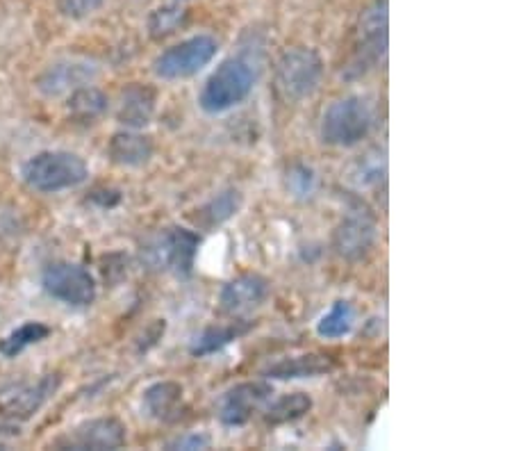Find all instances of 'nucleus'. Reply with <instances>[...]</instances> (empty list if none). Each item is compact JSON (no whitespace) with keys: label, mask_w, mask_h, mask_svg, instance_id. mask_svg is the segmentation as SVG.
Segmentation results:
<instances>
[{"label":"nucleus","mask_w":512,"mask_h":451,"mask_svg":"<svg viewBox=\"0 0 512 451\" xmlns=\"http://www.w3.org/2000/svg\"><path fill=\"white\" fill-rule=\"evenodd\" d=\"M255 69L249 57H228L205 80L198 105L208 114H224L244 103L255 85Z\"/></svg>","instance_id":"1"},{"label":"nucleus","mask_w":512,"mask_h":451,"mask_svg":"<svg viewBox=\"0 0 512 451\" xmlns=\"http://www.w3.org/2000/svg\"><path fill=\"white\" fill-rule=\"evenodd\" d=\"M21 176L30 190L55 194L78 187L87 180V162L69 151H41L23 162Z\"/></svg>","instance_id":"2"},{"label":"nucleus","mask_w":512,"mask_h":451,"mask_svg":"<svg viewBox=\"0 0 512 451\" xmlns=\"http://www.w3.org/2000/svg\"><path fill=\"white\" fill-rule=\"evenodd\" d=\"M376 114L367 98L362 96H344L328 105L321 117V142L337 149H351L367 139L374 128Z\"/></svg>","instance_id":"3"},{"label":"nucleus","mask_w":512,"mask_h":451,"mask_svg":"<svg viewBox=\"0 0 512 451\" xmlns=\"http://www.w3.org/2000/svg\"><path fill=\"white\" fill-rule=\"evenodd\" d=\"M324 60L315 48H289L276 62V92L285 103H301L317 92Z\"/></svg>","instance_id":"4"},{"label":"nucleus","mask_w":512,"mask_h":451,"mask_svg":"<svg viewBox=\"0 0 512 451\" xmlns=\"http://www.w3.org/2000/svg\"><path fill=\"white\" fill-rule=\"evenodd\" d=\"M387 0H374L365 7L358 21V41H355L353 57L346 67V78H360L376 69L387 55Z\"/></svg>","instance_id":"5"},{"label":"nucleus","mask_w":512,"mask_h":451,"mask_svg":"<svg viewBox=\"0 0 512 451\" xmlns=\"http://www.w3.org/2000/svg\"><path fill=\"white\" fill-rule=\"evenodd\" d=\"M201 235L189 231V228L173 226L162 231L142 249V260L146 267L158 269V272H173L178 276H189L194 269Z\"/></svg>","instance_id":"6"},{"label":"nucleus","mask_w":512,"mask_h":451,"mask_svg":"<svg viewBox=\"0 0 512 451\" xmlns=\"http://www.w3.org/2000/svg\"><path fill=\"white\" fill-rule=\"evenodd\" d=\"M219 53V41L212 35H196L162 51L153 62L155 76L162 80H185L203 71Z\"/></svg>","instance_id":"7"},{"label":"nucleus","mask_w":512,"mask_h":451,"mask_svg":"<svg viewBox=\"0 0 512 451\" xmlns=\"http://www.w3.org/2000/svg\"><path fill=\"white\" fill-rule=\"evenodd\" d=\"M41 285L66 306L87 308L96 301V278L76 262H51L41 274Z\"/></svg>","instance_id":"8"},{"label":"nucleus","mask_w":512,"mask_h":451,"mask_svg":"<svg viewBox=\"0 0 512 451\" xmlns=\"http://www.w3.org/2000/svg\"><path fill=\"white\" fill-rule=\"evenodd\" d=\"M60 374H46L37 383H12L0 390V415L16 422H26L35 417L57 388H60Z\"/></svg>","instance_id":"9"},{"label":"nucleus","mask_w":512,"mask_h":451,"mask_svg":"<svg viewBox=\"0 0 512 451\" xmlns=\"http://www.w3.org/2000/svg\"><path fill=\"white\" fill-rule=\"evenodd\" d=\"M376 219L365 210H351L337 224L333 233V249L340 258L349 262L365 260L376 244Z\"/></svg>","instance_id":"10"},{"label":"nucleus","mask_w":512,"mask_h":451,"mask_svg":"<svg viewBox=\"0 0 512 451\" xmlns=\"http://www.w3.org/2000/svg\"><path fill=\"white\" fill-rule=\"evenodd\" d=\"M271 395H274V388L264 381H246L235 385L219 399L217 413L221 424L244 426Z\"/></svg>","instance_id":"11"},{"label":"nucleus","mask_w":512,"mask_h":451,"mask_svg":"<svg viewBox=\"0 0 512 451\" xmlns=\"http://www.w3.org/2000/svg\"><path fill=\"white\" fill-rule=\"evenodd\" d=\"M98 76V67L87 60H62L48 67L37 78V89L46 98H60L64 94L89 85Z\"/></svg>","instance_id":"12"},{"label":"nucleus","mask_w":512,"mask_h":451,"mask_svg":"<svg viewBox=\"0 0 512 451\" xmlns=\"http://www.w3.org/2000/svg\"><path fill=\"white\" fill-rule=\"evenodd\" d=\"M126 424L117 417H96V420L82 422L71 431L66 438V447L71 449H94V451H110L121 449L126 445L128 433Z\"/></svg>","instance_id":"13"},{"label":"nucleus","mask_w":512,"mask_h":451,"mask_svg":"<svg viewBox=\"0 0 512 451\" xmlns=\"http://www.w3.org/2000/svg\"><path fill=\"white\" fill-rule=\"evenodd\" d=\"M271 285L260 274H239L233 281H228L221 290V308L228 315H246L260 308L269 299Z\"/></svg>","instance_id":"14"},{"label":"nucleus","mask_w":512,"mask_h":451,"mask_svg":"<svg viewBox=\"0 0 512 451\" xmlns=\"http://www.w3.org/2000/svg\"><path fill=\"white\" fill-rule=\"evenodd\" d=\"M185 388L176 381H160L144 390V410L158 422H176L183 415Z\"/></svg>","instance_id":"15"},{"label":"nucleus","mask_w":512,"mask_h":451,"mask_svg":"<svg viewBox=\"0 0 512 451\" xmlns=\"http://www.w3.org/2000/svg\"><path fill=\"white\" fill-rule=\"evenodd\" d=\"M107 153H110L112 162L119 164V167L139 169L151 162L155 146L151 137L135 133V130H123V133H117L110 139Z\"/></svg>","instance_id":"16"},{"label":"nucleus","mask_w":512,"mask_h":451,"mask_svg":"<svg viewBox=\"0 0 512 451\" xmlns=\"http://www.w3.org/2000/svg\"><path fill=\"white\" fill-rule=\"evenodd\" d=\"M155 103L158 96L151 87L146 85H130L126 92L121 94V105L117 112V119L130 130H139L151 123L155 114Z\"/></svg>","instance_id":"17"},{"label":"nucleus","mask_w":512,"mask_h":451,"mask_svg":"<svg viewBox=\"0 0 512 451\" xmlns=\"http://www.w3.org/2000/svg\"><path fill=\"white\" fill-rule=\"evenodd\" d=\"M335 363L333 358L326 354H305V356H292L283 358L280 363L271 365L267 369L269 379L292 381V379H315V376H324L333 372Z\"/></svg>","instance_id":"18"},{"label":"nucleus","mask_w":512,"mask_h":451,"mask_svg":"<svg viewBox=\"0 0 512 451\" xmlns=\"http://www.w3.org/2000/svg\"><path fill=\"white\" fill-rule=\"evenodd\" d=\"M253 328V322H233V324H226V326H210L205 328V331L198 335L192 344V356L196 358H203V356H212L221 351L224 347H228L230 342H235L246 335Z\"/></svg>","instance_id":"19"},{"label":"nucleus","mask_w":512,"mask_h":451,"mask_svg":"<svg viewBox=\"0 0 512 451\" xmlns=\"http://www.w3.org/2000/svg\"><path fill=\"white\" fill-rule=\"evenodd\" d=\"M107 108H110V98L92 85H85L76 89V92H71L69 101H66V110L78 121H94L103 117Z\"/></svg>","instance_id":"20"},{"label":"nucleus","mask_w":512,"mask_h":451,"mask_svg":"<svg viewBox=\"0 0 512 451\" xmlns=\"http://www.w3.org/2000/svg\"><path fill=\"white\" fill-rule=\"evenodd\" d=\"M239 208H242V194L237 190H224L205 203L203 208H198L196 221L203 228L221 226L226 224L228 219H233L239 212Z\"/></svg>","instance_id":"21"},{"label":"nucleus","mask_w":512,"mask_h":451,"mask_svg":"<svg viewBox=\"0 0 512 451\" xmlns=\"http://www.w3.org/2000/svg\"><path fill=\"white\" fill-rule=\"evenodd\" d=\"M355 324V308L349 301H335L333 308L317 322V333L319 338L326 340H340L344 335L351 333Z\"/></svg>","instance_id":"22"},{"label":"nucleus","mask_w":512,"mask_h":451,"mask_svg":"<svg viewBox=\"0 0 512 451\" xmlns=\"http://www.w3.org/2000/svg\"><path fill=\"white\" fill-rule=\"evenodd\" d=\"M312 410V399L305 392H292L276 399L267 410H264V420L269 424H287L305 417Z\"/></svg>","instance_id":"23"},{"label":"nucleus","mask_w":512,"mask_h":451,"mask_svg":"<svg viewBox=\"0 0 512 451\" xmlns=\"http://www.w3.org/2000/svg\"><path fill=\"white\" fill-rule=\"evenodd\" d=\"M48 335H51V328H48L46 324L26 322L19 328H14V331L7 335L3 342H0V354L7 358H14V356H19L21 351L32 347V344L46 340Z\"/></svg>","instance_id":"24"},{"label":"nucleus","mask_w":512,"mask_h":451,"mask_svg":"<svg viewBox=\"0 0 512 451\" xmlns=\"http://www.w3.org/2000/svg\"><path fill=\"white\" fill-rule=\"evenodd\" d=\"M187 21V10L183 5L173 3V5H162V7H155V10L148 14V21H146V28H148V35L153 39H164L176 32L183 23Z\"/></svg>","instance_id":"25"},{"label":"nucleus","mask_w":512,"mask_h":451,"mask_svg":"<svg viewBox=\"0 0 512 451\" xmlns=\"http://www.w3.org/2000/svg\"><path fill=\"white\" fill-rule=\"evenodd\" d=\"M285 185H287V192L292 194L294 199H301V201L312 199V196H315V192H317L315 169L308 167V164H303V162L292 164V167L287 169Z\"/></svg>","instance_id":"26"},{"label":"nucleus","mask_w":512,"mask_h":451,"mask_svg":"<svg viewBox=\"0 0 512 451\" xmlns=\"http://www.w3.org/2000/svg\"><path fill=\"white\" fill-rule=\"evenodd\" d=\"M107 0H57L62 16L66 19H87L89 14L101 10Z\"/></svg>","instance_id":"27"},{"label":"nucleus","mask_w":512,"mask_h":451,"mask_svg":"<svg viewBox=\"0 0 512 451\" xmlns=\"http://www.w3.org/2000/svg\"><path fill=\"white\" fill-rule=\"evenodd\" d=\"M210 447V438L203 436V433H189V436L178 438L176 442H171L169 449H208Z\"/></svg>","instance_id":"28"}]
</instances>
